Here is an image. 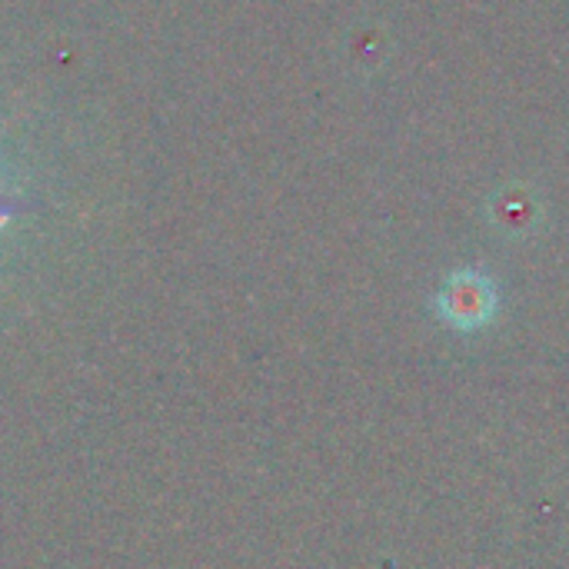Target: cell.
<instances>
[{"instance_id": "6da1fadb", "label": "cell", "mask_w": 569, "mask_h": 569, "mask_svg": "<svg viewBox=\"0 0 569 569\" xmlns=\"http://www.w3.org/2000/svg\"><path fill=\"white\" fill-rule=\"evenodd\" d=\"M437 317L457 333H477L490 327L500 313V290L487 270L463 267L453 270L437 290Z\"/></svg>"}, {"instance_id": "3957f363", "label": "cell", "mask_w": 569, "mask_h": 569, "mask_svg": "<svg viewBox=\"0 0 569 569\" xmlns=\"http://www.w3.org/2000/svg\"><path fill=\"white\" fill-rule=\"evenodd\" d=\"M13 210H17L13 203H3V200H0V220H7V217H10Z\"/></svg>"}, {"instance_id": "7a4b0ae2", "label": "cell", "mask_w": 569, "mask_h": 569, "mask_svg": "<svg viewBox=\"0 0 569 569\" xmlns=\"http://www.w3.org/2000/svg\"><path fill=\"white\" fill-rule=\"evenodd\" d=\"M537 217H540V203L530 193H523V190H507V193H500L493 200V220L507 233H527V230H533Z\"/></svg>"}]
</instances>
